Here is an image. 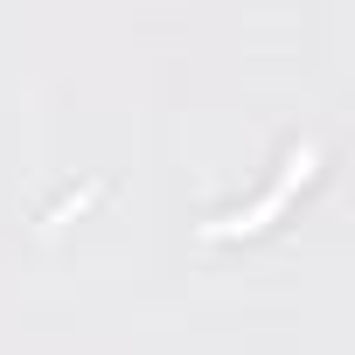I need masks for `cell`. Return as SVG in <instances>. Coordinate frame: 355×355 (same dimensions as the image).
Listing matches in <instances>:
<instances>
[{
    "instance_id": "cell-1",
    "label": "cell",
    "mask_w": 355,
    "mask_h": 355,
    "mask_svg": "<svg viewBox=\"0 0 355 355\" xmlns=\"http://www.w3.org/2000/svg\"><path fill=\"white\" fill-rule=\"evenodd\" d=\"M313 153H320V146H293L286 174H279V182H272V189H265L251 209H237V216H216V223H202V230H209V237H237V230H258V223H265V216H272V209H279V202H286V196L306 182V174H313Z\"/></svg>"
}]
</instances>
